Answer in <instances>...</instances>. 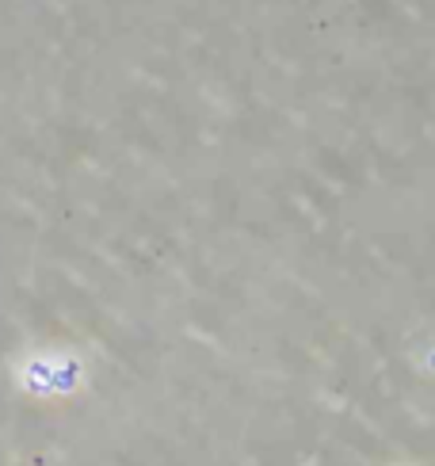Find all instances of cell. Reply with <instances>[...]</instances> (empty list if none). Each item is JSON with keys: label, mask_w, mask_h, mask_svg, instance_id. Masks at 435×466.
<instances>
[]
</instances>
